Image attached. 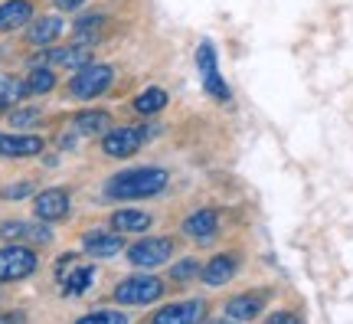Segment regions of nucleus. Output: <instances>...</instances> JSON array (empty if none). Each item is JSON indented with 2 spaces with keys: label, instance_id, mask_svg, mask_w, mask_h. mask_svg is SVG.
<instances>
[{
  "label": "nucleus",
  "instance_id": "nucleus-31",
  "mask_svg": "<svg viewBox=\"0 0 353 324\" xmlns=\"http://www.w3.org/2000/svg\"><path fill=\"white\" fill-rule=\"evenodd\" d=\"M23 318L20 314H0V324H20Z\"/></svg>",
  "mask_w": 353,
  "mask_h": 324
},
{
  "label": "nucleus",
  "instance_id": "nucleus-5",
  "mask_svg": "<svg viewBox=\"0 0 353 324\" xmlns=\"http://www.w3.org/2000/svg\"><path fill=\"white\" fill-rule=\"evenodd\" d=\"M170 256H174V242L164 239V236H148V239H141V242H134V246L128 249V262L138 265V269L164 265Z\"/></svg>",
  "mask_w": 353,
  "mask_h": 324
},
{
  "label": "nucleus",
  "instance_id": "nucleus-19",
  "mask_svg": "<svg viewBox=\"0 0 353 324\" xmlns=\"http://www.w3.org/2000/svg\"><path fill=\"white\" fill-rule=\"evenodd\" d=\"M59 33H63V20L59 17H43V20L30 26V43L33 46H50Z\"/></svg>",
  "mask_w": 353,
  "mask_h": 324
},
{
  "label": "nucleus",
  "instance_id": "nucleus-23",
  "mask_svg": "<svg viewBox=\"0 0 353 324\" xmlns=\"http://www.w3.org/2000/svg\"><path fill=\"white\" fill-rule=\"evenodd\" d=\"M20 95H30L26 82H20V79H3V82H0V108L20 102Z\"/></svg>",
  "mask_w": 353,
  "mask_h": 324
},
{
  "label": "nucleus",
  "instance_id": "nucleus-18",
  "mask_svg": "<svg viewBox=\"0 0 353 324\" xmlns=\"http://www.w3.org/2000/svg\"><path fill=\"white\" fill-rule=\"evenodd\" d=\"M112 229H118V233H144V229H151V216L141 210H118L112 216Z\"/></svg>",
  "mask_w": 353,
  "mask_h": 324
},
{
  "label": "nucleus",
  "instance_id": "nucleus-15",
  "mask_svg": "<svg viewBox=\"0 0 353 324\" xmlns=\"http://www.w3.org/2000/svg\"><path fill=\"white\" fill-rule=\"evenodd\" d=\"M0 239H7V242H50L52 233L30 223H3L0 226Z\"/></svg>",
  "mask_w": 353,
  "mask_h": 324
},
{
  "label": "nucleus",
  "instance_id": "nucleus-27",
  "mask_svg": "<svg viewBox=\"0 0 353 324\" xmlns=\"http://www.w3.org/2000/svg\"><path fill=\"white\" fill-rule=\"evenodd\" d=\"M10 122H13V125H37L39 112H37V108H20V112H13Z\"/></svg>",
  "mask_w": 353,
  "mask_h": 324
},
{
  "label": "nucleus",
  "instance_id": "nucleus-25",
  "mask_svg": "<svg viewBox=\"0 0 353 324\" xmlns=\"http://www.w3.org/2000/svg\"><path fill=\"white\" fill-rule=\"evenodd\" d=\"M76 324H128L125 312H92L85 318H79Z\"/></svg>",
  "mask_w": 353,
  "mask_h": 324
},
{
  "label": "nucleus",
  "instance_id": "nucleus-10",
  "mask_svg": "<svg viewBox=\"0 0 353 324\" xmlns=\"http://www.w3.org/2000/svg\"><path fill=\"white\" fill-rule=\"evenodd\" d=\"M33 210L43 223H52V220H63L65 213H69V193L63 187H52V190H43L33 203Z\"/></svg>",
  "mask_w": 353,
  "mask_h": 324
},
{
  "label": "nucleus",
  "instance_id": "nucleus-21",
  "mask_svg": "<svg viewBox=\"0 0 353 324\" xmlns=\"http://www.w3.org/2000/svg\"><path fill=\"white\" fill-rule=\"evenodd\" d=\"M164 105H167V92H164V88H144L138 99H134V108H138L141 115L161 112Z\"/></svg>",
  "mask_w": 353,
  "mask_h": 324
},
{
  "label": "nucleus",
  "instance_id": "nucleus-28",
  "mask_svg": "<svg viewBox=\"0 0 353 324\" xmlns=\"http://www.w3.org/2000/svg\"><path fill=\"white\" fill-rule=\"evenodd\" d=\"M265 324H301V318H298V314H291V312H275Z\"/></svg>",
  "mask_w": 353,
  "mask_h": 324
},
{
  "label": "nucleus",
  "instance_id": "nucleus-32",
  "mask_svg": "<svg viewBox=\"0 0 353 324\" xmlns=\"http://www.w3.org/2000/svg\"><path fill=\"white\" fill-rule=\"evenodd\" d=\"M213 324H242V321H232V318H223V321H213Z\"/></svg>",
  "mask_w": 353,
  "mask_h": 324
},
{
  "label": "nucleus",
  "instance_id": "nucleus-4",
  "mask_svg": "<svg viewBox=\"0 0 353 324\" xmlns=\"http://www.w3.org/2000/svg\"><path fill=\"white\" fill-rule=\"evenodd\" d=\"M37 272V252L30 246H3L0 249V282H20L26 275Z\"/></svg>",
  "mask_w": 353,
  "mask_h": 324
},
{
  "label": "nucleus",
  "instance_id": "nucleus-30",
  "mask_svg": "<svg viewBox=\"0 0 353 324\" xmlns=\"http://www.w3.org/2000/svg\"><path fill=\"white\" fill-rule=\"evenodd\" d=\"M85 0H56V7L59 10H76V7H82Z\"/></svg>",
  "mask_w": 353,
  "mask_h": 324
},
{
  "label": "nucleus",
  "instance_id": "nucleus-17",
  "mask_svg": "<svg viewBox=\"0 0 353 324\" xmlns=\"http://www.w3.org/2000/svg\"><path fill=\"white\" fill-rule=\"evenodd\" d=\"M26 20H33V7H30L26 0H7V3L0 7V30H3V33L23 26Z\"/></svg>",
  "mask_w": 353,
  "mask_h": 324
},
{
  "label": "nucleus",
  "instance_id": "nucleus-7",
  "mask_svg": "<svg viewBox=\"0 0 353 324\" xmlns=\"http://www.w3.org/2000/svg\"><path fill=\"white\" fill-rule=\"evenodd\" d=\"M196 66H200V75H203V88H206L216 102H229V86L223 82V75H219L213 43H200V50H196Z\"/></svg>",
  "mask_w": 353,
  "mask_h": 324
},
{
  "label": "nucleus",
  "instance_id": "nucleus-29",
  "mask_svg": "<svg viewBox=\"0 0 353 324\" xmlns=\"http://www.w3.org/2000/svg\"><path fill=\"white\" fill-rule=\"evenodd\" d=\"M26 193H30V184H17V187L3 190V197H26Z\"/></svg>",
  "mask_w": 353,
  "mask_h": 324
},
{
  "label": "nucleus",
  "instance_id": "nucleus-16",
  "mask_svg": "<svg viewBox=\"0 0 353 324\" xmlns=\"http://www.w3.org/2000/svg\"><path fill=\"white\" fill-rule=\"evenodd\" d=\"M72 128H76L79 135H108L112 131V115L108 112H79L72 118Z\"/></svg>",
  "mask_w": 353,
  "mask_h": 324
},
{
  "label": "nucleus",
  "instance_id": "nucleus-14",
  "mask_svg": "<svg viewBox=\"0 0 353 324\" xmlns=\"http://www.w3.org/2000/svg\"><path fill=\"white\" fill-rule=\"evenodd\" d=\"M125 249V239L121 233H88L85 236V252L95 256V259H108V256H118Z\"/></svg>",
  "mask_w": 353,
  "mask_h": 324
},
{
  "label": "nucleus",
  "instance_id": "nucleus-6",
  "mask_svg": "<svg viewBox=\"0 0 353 324\" xmlns=\"http://www.w3.org/2000/svg\"><path fill=\"white\" fill-rule=\"evenodd\" d=\"M144 141H148V128L125 125V128H112L108 135L101 137V148H105L108 158H131V154L141 151Z\"/></svg>",
  "mask_w": 353,
  "mask_h": 324
},
{
  "label": "nucleus",
  "instance_id": "nucleus-11",
  "mask_svg": "<svg viewBox=\"0 0 353 324\" xmlns=\"http://www.w3.org/2000/svg\"><path fill=\"white\" fill-rule=\"evenodd\" d=\"M216 229H219V216H216V210H196L190 213L187 220H183V233H187L190 239H196V242H210V239L216 236Z\"/></svg>",
  "mask_w": 353,
  "mask_h": 324
},
{
  "label": "nucleus",
  "instance_id": "nucleus-3",
  "mask_svg": "<svg viewBox=\"0 0 353 324\" xmlns=\"http://www.w3.org/2000/svg\"><path fill=\"white\" fill-rule=\"evenodd\" d=\"M164 295V282L157 275H131L114 288V301L118 305H151Z\"/></svg>",
  "mask_w": 353,
  "mask_h": 324
},
{
  "label": "nucleus",
  "instance_id": "nucleus-26",
  "mask_svg": "<svg viewBox=\"0 0 353 324\" xmlns=\"http://www.w3.org/2000/svg\"><path fill=\"white\" fill-rule=\"evenodd\" d=\"M196 272H203L196 259H183V262H176L174 269H170V275H174L176 282H187V278H193Z\"/></svg>",
  "mask_w": 353,
  "mask_h": 324
},
{
  "label": "nucleus",
  "instance_id": "nucleus-8",
  "mask_svg": "<svg viewBox=\"0 0 353 324\" xmlns=\"http://www.w3.org/2000/svg\"><path fill=\"white\" fill-rule=\"evenodd\" d=\"M206 318V301H176V305H167L154 314V324H203Z\"/></svg>",
  "mask_w": 353,
  "mask_h": 324
},
{
  "label": "nucleus",
  "instance_id": "nucleus-12",
  "mask_svg": "<svg viewBox=\"0 0 353 324\" xmlns=\"http://www.w3.org/2000/svg\"><path fill=\"white\" fill-rule=\"evenodd\" d=\"M265 308V295L262 292H245V295H236V298H229L226 305V318L232 321H252L259 318Z\"/></svg>",
  "mask_w": 353,
  "mask_h": 324
},
{
  "label": "nucleus",
  "instance_id": "nucleus-22",
  "mask_svg": "<svg viewBox=\"0 0 353 324\" xmlns=\"http://www.w3.org/2000/svg\"><path fill=\"white\" fill-rule=\"evenodd\" d=\"M92 278H95V269L92 265H82V269H72V275L69 278H63L65 282V295H82L88 285H92Z\"/></svg>",
  "mask_w": 353,
  "mask_h": 324
},
{
  "label": "nucleus",
  "instance_id": "nucleus-9",
  "mask_svg": "<svg viewBox=\"0 0 353 324\" xmlns=\"http://www.w3.org/2000/svg\"><path fill=\"white\" fill-rule=\"evenodd\" d=\"M236 272H239V256L236 252H219V256H213V259L203 265L200 275L210 288H219V285H226Z\"/></svg>",
  "mask_w": 353,
  "mask_h": 324
},
{
  "label": "nucleus",
  "instance_id": "nucleus-1",
  "mask_svg": "<svg viewBox=\"0 0 353 324\" xmlns=\"http://www.w3.org/2000/svg\"><path fill=\"white\" fill-rule=\"evenodd\" d=\"M167 187V171L161 167H138V171H125V174H114L108 180V197L114 200H141V197H154Z\"/></svg>",
  "mask_w": 353,
  "mask_h": 324
},
{
  "label": "nucleus",
  "instance_id": "nucleus-20",
  "mask_svg": "<svg viewBox=\"0 0 353 324\" xmlns=\"http://www.w3.org/2000/svg\"><path fill=\"white\" fill-rule=\"evenodd\" d=\"M26 88H30V95H46V92L56 88V73H50V66H39V69L30 73Z\"/></svg>",
  "mask_w": 353,
  "mask_h": 324
},
{
  "label": "nucleus",
  "instance_id": "nucleus-2",
  "mask_svg": "<svg viewBox=\"0 0 353 324\" xmlns=\"http://www.w3.org/2000/svg\"><path fill=\"white\" fill-rule=\"evenodd\" d=\"M112 79H114V69L108 63H88L82 69H76V75L69 79V95L79 102L99 99L101 92L112 86Z\"/></svg>",
  "mask_w": 353,
  "mask_h": 324
},
{
  "label": "nucleus",
  "instance_id": "nucleus-13",
  "mask_svg": "<svg viewBox=\"0 0 353 324\" xmlns=\"http://www.w3.org/2000/svg\"><path fill=\"white\" fill-rule=\"evenodd\" d=\"M43 151V137L37 135H0V158H33Z\"/></svg>",
  "mask_w": 353,
  "mask_h": 324
},
{
  "label": "nucleus",
  "instance_id": "nucleus-24",
  "mask_svg": "<svg viewBox=\"0 0 353 324\" xmlns=\"http://www.w3.org/2000/svg\"><path fill=\"white\" fill-rule=\"evenodd\" d=\"M101 26H105V17H95V13H92V17H82V20L76 23V33H79L82 43H92V39L99 37Z\"/></svg>",
  "mask_w": 353,
  "mask_h": 324
}]
</instances>
